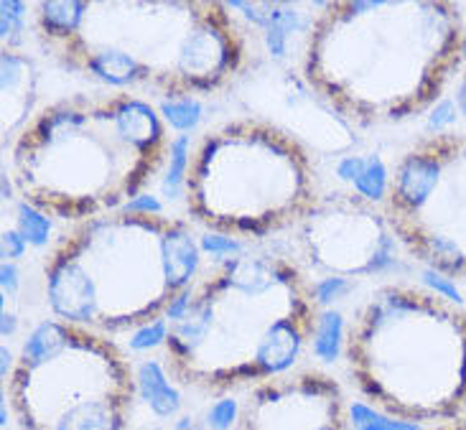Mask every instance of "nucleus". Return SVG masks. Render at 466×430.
Here are the masks:
<instances>
[{
  "instance_id": "nucleus-1",
  "label": "nucleus",
  "mask_w": 466,
  "mask_h": 430,
  "mask_svg": "<svg viewBox=\"0 0 466 430\" xmlns=\"http://www.w3.org/2000/svg\"><path fill=\"white\" fill-rule=\"evenodd\" d=\"M38 41L64 69L117 89L168 100L228 87L248 44L228 3L215 0H44Z\"/></svg>"
},
{
  "instance_id": "nucleus-2",
  "label": "nucleus",
  "mask_w": 466,
  "mask_h": 430,
  "mask_svg": "<svg viewBox=\"0 0 466 430\" xmlns=\"http://www.w3.org/2000/svg\"><path fill=\"white\" fill-rule=\"evenodd\" d=\"M466 25L449 0L324 3L303 44V79L357 125L426 113L464 66Z\"/></svg>"
},
{
  "instance_id": "nucleus-3",
  "label": "nucleus",
  "mask_w": 466,
  "mask_h": 430,
  "mask_svg": "<svg viewBox=\"0 0 466 430\" xmlns=\"http://www.w3.org/2000/svg\"><path fill=\"white\" fill-rule=\"evenodd\" d=\"M184 298L181 316L166 321V367L207 393L289 375L314 342V283L286 257L239 253L217 260Z\"/></svg>"
},
{
  "instance_id": "nucleus-4",
  "label": "nucleus",
  "mask_w": 466,
  "mask_h": 430,
  "mask_svg": "<svg viewBox=\"0 0 466 430\" xmlns=\"http://www.w3.org/2000/svg\"><path fill=\"white\" fill-rule=\"evenodd\" d=\"M171 151L151 102L127 92L69 97L44 107L11 148L13 184L25 204L64 222L127 209Z\"/></svg>"
},
{
  "instance_id": "nucleus-5",
  "label": "nucleus",
  "mask_w": 466,
  "mask_h": 430,
  "mask_svg": "<svg viewBox=\"0 0 466 430\" xmlns=\"http://www.w3.org/2000/svg\"><path fill=\"white\" fill-rule=\"evenodd\" d=\"M202 245L189 222L120 209L79 222L44 265L56 321L102 336L136 334L197 283Z\"/></svg>"
},
{
  "instance_id": "nucleus-6",
  "label": "nucleus",
  "mask_w": 466,
  "mask_h": 430,
  "mask_svg": "<svg viewBox=\"0 0 466 430\" xmlns=\"http://www.w3.org/2000/svg\"><path fill=\"white\" fill-rule=\"evenodd\" d=\"M352 382L378 413L410 425L466 413V311L416 285H382L344 342Z\"/></svg>"
},
{
  "instance_id": "nucleus-7",
  "label": "nucleus",
  "mask_w": 466,
  "mask_h": 430,
  "mask_svg": "<svg viewBox=\"0 0 466 430\" xmlns=\"http://www.w3.org/2000/svg\"><path fill=\"white\" fill-rule=\"evenodd\" d=\"M184 196L194 222L235 240L293 227L319 199L309 151L260 117L204 133L191 153Z\"/></svg>"
},
{
  "instance_id": "nucleus-8",
  "label": "nucleus",
  "mask_w": 466,
  "mask_h": 430,
  "mask_svg": "<svg viewBox=\"0 0 466 430\" xmlns=\"http://www.w3.org/2000/svg\"><path fill=\"white\" fill-rule=\"evenodd\" d=\"M138 377L110 336L44 321L25 336L8 377L21 430H123Z\"/></svg>"
},
{
  "instance_id": "nucleus-9",
  "label": "nucleus",
  "mask_w": 466,
  "mask_h": 430,
  "mask_svg": "<svg viewBox=\"0 0 466 430\" xmlns=\"http://www.w3.org/2000/svg\"><path fill=\"white\" fill-rule=\"evenodd\" d=\"M382 212L418 263L466 280V133L443 130L408 148L392 165Z\"/></svg>"
},
{
  "instance_id": "nucleus-10",
  "label": "nucleus",
  "mask_w": 466,
  "mask_h": 430,
  "mask_svg": "<svg viewBox=\"0 0 466 430\" xmlns=\"http://www.w3.org/2000/svg\"><path fill=\"white\" fill-rule=\"evenodd\" d=\"M299 247L306 263L329 278H365L398 260L385 212L360 194H327L299 219Z\"/></svg>"
},
{
  "instance_id": "nucleus-11",
  "label": "nucleus",
  "mask_w": 466,
  "mask_h": 430,
  "mask_svg": "<svg viewBox=\"0 0 466 430\" xmlns=\"http://www.w3.org/2000/svg\"><path fill=\"white\" fill-rule=\"evenodd\" d=\"M352 415L341 385L306 369L255 385L239 407L235 430H350Z\"/></svg>"
},
{
  "instance_id": "nucleus-12",
  "label": "nucleus",
  "mask_w": 466,
  "mask_h": 430,
  "mask_svg": "<svg viewBox=\"0 0 466 430\" xmlns=\"http://www.w3.org/2000/svg\"><path fill=\"white\" fill-rule=\"evenodd\" d=\"M0 72H3V145H8V138H18L21 130L28 125V117L34 113L36 102L38 72L28 56H21L11 49H3L0 54Z\"/></svg>"
},
{
  "instance_id": "nucleus-13",
  "label": "nucleus",
  "mask_w": 466,
  "mask_h": 430,
  "mask_svg": "<svg viewBox=\"0 0 466 430\" xmlns=\"http://www.w3.org/2000/svg\"><path fill=\"white\" fill-rule=\"evenodd\" d=\"M263 5V11L258 8V3H228L229 11H245L248 18H252L255 24H260L265 28V38H268V51H270V56H286V49H289V38L290 34H296V31H306V36H309V31H311V25H306V18L309 21H314L316 15H306L309 5H283V3H260Z\"/></svg>"
},
{
  "instance_id": "nucleus-14",
  "label": "nucleus",
  "mask_w": 466,
  "mask_h": 430,
  "mask_svg": "<svg viewBox=\"0 0 466 430\" xmlns=\"http://www.w3.org/2000/svg\"><path fill=\"white\" fill-rule=\"evenodd\" d=\"M138 387L146 403L151 405V410L158 418H171L181 407V397L171 387V382L166 380L164 367L151 359V362H143L138 369Z\"/></svg>"
},
{
  "instance_id": "nucleus-15",
  "label": "nucleus",
  "mask_w": 466,
  "mask_h": 430,
  "mask_svg": "<svg viewBox=\"0 0 466 430\" xmlns=\"http://www.w3.org/2000/svg\"><path fill=\"white\" fill-rule=\"evenodd\" d=\"M347 342L344 336V318L337 311H321L319 314V324H316V334H314V356L321 359V362H337L339 356L341 346Z\"/></svg>"
},
{
  "instance_id": "nucleus-16",
  "label": "nucleus",
  "mask_w": 466,
  "mask_h": 430,
  "mask_svg": "<svg viewBox=\"0 0 466 430\" xmlns=\"http://www.w3.org/2000/svg\"><path fill=\"white\" fill-rule=\"evenodd\" d=\"M168 158H171V165H168V174H166L164 191L177 199L178 194L184 191V184H187V174H189L191 164V140L189 135H177L171 140V151H168Z\"/></svg>"
},
{
  "instance_id": "nucleus-17",
  "label": "nucleus",
  "mask_w": 466,
  "mask_h": 430,
  "mask_svg": "<svg viewBox=\"0 0 466 430\" xmlns=\"http://www.w3.org/2000/svg\"><path fill=\"white\" fill-rule=\"evenodd\" d=\"M388 181H390V174L385 171V165L380 161L378 155H370L365 164V171L360 174V178L354 181V189L360 196H365L370 202H378L388 196Z\"/></svg>"
},
{
  "instance_id": "nucleus-18",
  "label": "nucleus",
  "mask_w": 466,
  "mask_h": 430,
  "mask_svg": "<svg viewBox=\"0 0 466 430\" xmlns=\"http://www.w3.org/2000/svg\"><path fill=\"white\" fill-rule=\"evenodd\" d=\"M28 11L25 3L3 0L0 3V34H3V49H11L21 41L24 34V15Z\"/></svg>"
},
{
  "instance_id": "nucleus-19",
  "label": "nucleus",
  "mask_w": 466,
  "mask_h": 430,
  "mask_svg": "<svg viewBox=\"0 0 466 430\" xmlns=\"http://www.w3.org/2000/svg\"><path fill=\"white\" fill-rule=\"evenodd\" d=\"M18 232L25 242L31 245H44L49 240L51 232V222L49 216L41 215L38 209H34L31 204H21L18 206Z\"/></svg>"
},
{
  "instance_id": "nucleus-20",
  "label": "nucleus",
  "mask_w": 466,
  "mask_h": 430,
  "mask_svg": "<svg viewBox=\"0 0 466 430\" xmlns=\"http://www.w3.org/2000/svg\"><path fill=\"white\" fill-rule=\"evenodd\" d=\"M350 415H352L354 430H413L410 423H400V420H392L382 413L370 410L362 403H354L350 405Z\"/></svg>"
},
{
  "instance_id": "nucleus-21",
  "label": "nucleus",
  "mask_w": 466,
  "mask_h": 430,
  "mask_svg": "<svg viewBox=\"0 0 466 430\" xmlns=\"http://www.w3.org/2000/svg\"><path fill=\"white\" fill-rule=\"evenodd\" d=\"M161 113L166 115V120L177 130H191L202 117V105L191 100V97H187V100H168L164 102Z\"/></svg>"
},
{
  "instance_id": "nucleus-22",
  "label": "nucleus",
  "mask_w": 466,
  "mask_h": 430,
  "mask_svg": "<svg viewBox=\"0 0 466 430\" xmlns=\"http://www.w3.org/2000/svg\"><path fill=\"white\" fill-rule=\"evenodd\" d=\"M350 291H352V285H350V280H344V278L316 280V283H314L316 305L334 304V301L344 298V295H347Z\"/></svg>"
},
{
  "instance_id": "nucleus-23",
  "label": "nucleus",
  "mask_w": 466,
  "mask_h": 430,
  "mask_svg": "<svg viewBox=\"0 0 466 430\" xmlns=\"http://www.w3.org/2000/svg\"><path fill=\"white\" fill-rule=\"evenodd\" d=\"M166 334H168V324H166V318H158V321H153L148 326H143L136 334H130V349H148V346H156V344H164L166 342Z\"/></svg>"
},
{
  "instance_id": "nucleus-24",
  "label": "nucleus",
  "mask_w": 466,
  "mask_h": 430,
  "mask_svg": "<svg viewBox=\"0 0 466 430\" xmlns=\"http://www.w3.org/2000/svg\"><path fill=\"white\" fill-rule=\"evenodd\" d=\"M199 245H202V253L212 255L217 260L235 257V255L242 253V245L235 237H225V235H207V237H199Z\"/></svg>"
},
{
  "instance_id": "nucleus-25",
  "label": "nucleus",
  "mask_w": 466,
  "mask_h": 430,
  "mask_svg": "<svg viewBox=\"0 0 466 430\" xmlns=\"http://www.w3.org/2000/svg\"><path fill=\"white\" fill-rule=\"evenodd\" d=\"M239 418V407L235 400H217L209 415H207V423L212 430H229L232 425H238Z\"/></svg>"
},
{
  "instance_id": "nucleus-26",
  "label": "nucleus",
  "mask_w": 466,
  "mask_h": 430,
  "mask_svg": "<svg viewBox=\"0 0 466 430\" xmlns=\"http://www.w3.org/2000/svg\"><path fill=\"white\" fill-rule=\"evenodd\" d=\"M25 250V240L21 237V232H3V257L5 260H15L21 257Z\"/></svg>"
},
{
  "instance_id": "nucleus-27",
  "label": "nucleus",
  "mask_w": 466,
  "mask_h": 430,
  "mask_svg": "<svg viewBox=\"0 0 466 430\" xmlns=\"http://www.w3.org/2000/svg\"><path fill=\"white\" fill-rule=\"evenodd\" d=\"M0 275H3V291L8 293V295H13L15 288H18V270H15V265H11V263H3V267H0Z\"/></svg>"
},
{
  "instance_id": "nucleus-28",
  "label": "nucleus",
  "mask_w": 466,
  "mask_h": 430,
  "mask_svg": "<svg viewBox=\"0 0 466 430\" xmlns=\"http://www.w3.org/2000/svg\"><path fill=\"white\" fill-rule=\"evenodd\" d=\"M456 102H459V110L466 117V59L461 66V75H459V85H456Z\"/></svg>"
},
{
  "instance_id": "nucleus-29",
  "label": "nucleus",
  "mask_w": 466,
  "mask_h": 430,
  "mask_svg": "<svg viewBox=\"0 0 466 430\" xmlns=\"http://www.w3.org/2000/svg\"><path fill=\"white\" fill-rule=\"evenodd\" d=\"M436 430H466V415H461V418L456 420H449V423H443V425H439Z\"/></svg>"
},
{
  "instance_id": "nucleus-30",
  "label": "nucleus",
  "mask_w": 466,
  "mask_h": 430,
  "mask_svg": "<svg viewBox=\"0 0 466 430\" xmlns=\"http://www.w3.org/2000/svg\"><path fill=\"white\" fill-rule=\"evenodd\" d=\"M13 329H15V316H11V314H3V336H8Z\"/></svg>"
},
{
  "instance_id": "nucleus-31",
  "label": "nucleus",
  "mask_w": 466,
  "mask_h": 430,
  "mask_svg": "<svg viewBox=\"0 0 466 430\" xmlns=\"http://www.w3.org/2000/svg\"><path fill=\"white\" fill-rule=\"evenodd\" d=\"M8 365H11V352L3 346V377H5V380L11 377V375H8Z\"/></svg>"
}]
</instances>
